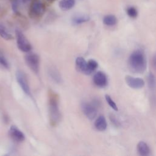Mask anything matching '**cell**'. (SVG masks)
I'll list each match as a JSON object with an SVG mask.
<instances>
[{
  "mask_svg": "<svg viewBox=\"0 0 156 156\" xmlns=\"http://www.w3.org/2000/svg\"><path fill=\"white\" fill-rule=\"evenodd\" d=\"M129 65L133 72L143 73L146 68V60L144 52L140 49L134 51L129 58Z\"/></svg>",
  "mask_w": 156,
  "mask_h": 156,
  "instance_id": "obj_1",
  "label": "cell"
},
{
  "mask_svg": "<svg viewBox=\"0 0 156 156\" xmlns=\"http://www.w3.org/2000/svg\"><path fill=\"white\" fill-rule=\"evenodd\" d=\"M49 116L52 125H57L61 119V113L59 109L58 102L55 96L51 95L48 103Z\"/></svg>",
  "mask_w": 156,
  "mask_h": 156,
  "instance_id": "obj_2",
  "label": "cell"
},
{
  "mask_svg": "<svg viewBox=\"0 0 156 156\" xmlns=\"http://www.w3.org/2000/svg\"><path fill=\"white\" fill-rule=\"evenodd\" d=\"M15 35L18 49L21 51L26 53L30 51L32 49V46L23 33L20 29H16L15 30Z\"/></svg>",
  "mask_w": 156,
  "mask_h": 156,
  "instance_id": "obj_3",
  "label": "cell"
},
{
  "mask_svg": "<svg viewBox=\"0 0 156 156\" xmlns=\"http://www.w3.org/2000/svg\"><path fill=\"white\" fill-rule=\"evenodd\" d=\"M24 60L28 67L35 74L39 73L40 57L35 53H27L24 56Z\"/></svg>",
  "mask_w": 156,
  "mask_h": 156,
  "instance_id": "obj_4",
  "label": "cell"
},
{
  "mask_svg": "<svg viewBox=\"0 0 156 156\" xmlns=\"http://www.w3.org/2000/svg\"><path fill=\"white\" fill-rule=\"evenodd\" d=\"M45 5L40 0H35L32 2L29 9V15L31 18L42 16L45 12Z\"/></svg>",
  "mask_w": 156,
  "mask_h": 156,
  "instance_id": "obj_5",
  "label": "cell"
},
{
  "mask_svg": "<svg viewBox=\"0 0 156 156\" xmlns=\"http://www.w3.org/2000/svg\"><path fill=\"white\" fill-rule=\"evenodd\" d=\"M15 76L18 85L24 91V93L27 96H30V90L25 74L21 70L18 69L16 71Z\"/></svg>",
  "mask_w": 156,
  "mask_h": 156,
  "instance_id": "obj_6",
  "label": "cell"
},
{
  "mask_svg": "<svg viewBox=\"0 0 156 156\" xmlns=\"http://www.w3.org/2000/svg\"><path fill=\"white\" fill-rule=\"evenodd\" d=\"M97 104L94 102L90 103L84 102L82 104V110L84 115L89 119H93L97 115Z\"/></svg>",
  "mask_w": 156,
  "mask_h": 156,
  "instance_id": "obj_7",
  "label": "cell"
},
{
  "mask_svg": "<svg viewBox=\"0 0 156 156\" xmlns=\"http://www.w3.org/2000/svg\"><path fill=\"white\" fill-rule=\"evenodd\" d=\"M93 80L94 83L98 87H105L108 83L107 77L102 71H98L93 76Z\"/></svg>",
  "mask_w": 156,
  "mask_h": 156,
  "instance_id": "obj_8",
  "label": "cell"
},
{
  "mask_svg": "<svg viewBox=\"0 0 156 156\" xmlns=\"http://www.w3.org/2000/svg\"><path fill=\"white\" fill-rule=\"evenodd\" d=\"M126 82L127 84L132 88L139 89L144 87V81L139 77H133L130 76H126Z\"/></svg>",
  "mask_w": 156,
  "mask_h": 156,
  "instance_id": "obj_9",
  "label": "cell"
},
{
  "mask_svg": "<svg viewBox=\"0 0 156 156\" xmlns=\"http://www.w3.org/2000/svg\"><path fill=\"white\" fill-rule=\"evenodd\" d=\"M9 135L13 140L18 142L23 141L25 140V135L16 126H11L9 129Z\"/></svg>",
  "mask_w": 156,
  "mask_h": 156,
  "instance_id": "obj_10",
  "label": "cell"
},
{
  "mask_svg": "<svg viewBox=\"0 0 156 156\" xmlns=\"http://www.w3.org/2000/svg\"><path fill=\"white\" fill-rule=\"evenodd\" d=\"M76 66L77 69L85 74H89L88 69V64L87 62L82 57H77L76 59Z\"/></svg>",
  "mask_w": 156,
  "mask_h": 156,
  "instance_id": "obj_11",
  "label": "cell"
},
{
  "mask_svg": "<svg viewBox=\"0 0 156 156\" xmlns=\"http://www.w3.org/2000/svg\"><path fill=\"white\" fill-rule=\"evenodd\" d=\"M94 126L96 129L99 131H104L106 129L107 124L105 117L102 115L99 116L96 119L94 122Z\"/></svg>",
  "mask_w": 156,
  "mask_h": 156,
  "instance_id": "obj_12",
  "label": "cell"
},
{
  "mask_svg": "<svg viewBox=\"0 0 156 156\" xmlns=\"http://www.w3.org/2000/svg\"><path fill=\"white\" fill-rule=\"evenodd\" d=\"M137 151L141 156H147L150 154V149L148 145L144 141H140L137 145Z\"/></svg>",
  "mask_w": 156,
  "mask_h": 156,
  "instance_id": "obj_13",
  "label": "cell"
},
{
  "mask_svg": "<svg viewBox=\"0 0 156 156\" xmlns=\"http://www.w3.org/2000/svg\"><path fill=\"white\" fill-rule=\"evenodd\" d=\"M75 0H60L58 3L59 7L64 11L71 9L75 5Z\"/></svg>",
  "mask_w": 156,
  "mask_h": 156,
  "instance_id": "obj_14",
  "label": "cell"
},
{
  "mask_svg": "<svg viewBox=\"0 0 156 156\" xmlns=\"http://www.w3.org/2000/svg\"><path fill=\"white\" fill-rule=\"evenodd\" d=\"M48 74H49L50 77L55 82L58 83H60L62 82V77H61L59 72L55 68L51 67L50 68H49Z\"/></svg>",
  "mask_w": 156,
  "mask_h": 156,
  "instance_id": "obj_15",
  "label": "cell"
},
{
  "mask_svg": "<svg viewBox=\"0 0 156 156\" xmlns=\"http://www.w3.org/2000/svg\"><path fill=\"white\" fill-rule=\"evenodd\" d=\"M0 37L5 40H10L13 38L7 27L2 23H0Z\"/></svg>",
  "mask_w": 156,
  "mask_h": 156,
  "instance_id": "obj_16",
  "label": "cell"
},
{
  "mask_svg": "<svg viewBox=\"0 0 156 156\" xmlns=\"http://www.w3.org/2000/svg\"><path fill=\"white\" fill-rule=\"evenodd\" d=\"M90 19V18L88 15H78L73 18L72 23L74 25H79L88 21Z\"/></svg>",
  "mask_w": 156,
  "mask_h": 156,
  "instance_id": "obj_17",
  "label": "cell"
},
{
  "mask_svg": "<svg viewBox=\"0 0 156 156\" xmlns=\"http://www.w3.org/2000/svg\"><path fill=\"white\" fill-rule=\"evenodd\" d=\"M103 23L108 26H113L117 23V18L113 15H105L103 18Z\"/></svg>",
  "mask_w": 156,
  "mask_h": 156,
  "instance_id": "obj_18",
  "label": "cell"
},
{
  "mask_svg": "<svg viewBox=\"0 0 156 156\" xmlns=\"http://www.w3.org/2000/svg\"><path fill=\"white\" fill-rule=\"evenodd\" d=\"M87 64H88V69L89 74H90L93 72H94L98 66V62L93 59L89 60L87 62Z\"/></svg>",
  "mask_w": 156,
  "mask_h": 156,
  "instance_id": "obj_19",
  "label": "cell"
},
{
  "mask_svg": "<svg viewBox=\"0 0 156 156\" xmlns=\"http://www.w3.org/2000/svg\"><path fill=\"white\" fill-rule=\"evenodd\" d=\"M0 65L5 69H9L10 64L3 52L0 49Z\"/></svg>",
  "mask_w": 156,
  "mask_h": 156,
  "instance_id": "obj_20",
  "label": "cell"
},
{
  "mask_svg": "<svg viewBox=\"0 0 156 156\" xmlns=\"http://www.w3.org/2000/svg\"><path fill=\"white\" fill-rule=\"evenodd\" d=\"M22 1L23 0H12V9L13 12L16 15L20 14L19 7Z\"/></svg>",
  "mask_w": 156,
  "mask_h": 156,
  "instance_id": "obj_21",
  "label": "cell"
},
{
  "mask_svg": "<svg viewBox=\"0 0 156 156\" xmlns=\"http://www.w3.org/2000/svg\"><path fill=\"white\" fill-rule=\"evenodd\" d=\"M147 82H148L149 87L151 88H155V87L156 85V78H155V76L151 73H150L148 75Z\"/></svg>",
  "mask_w": 156,
  "mask_h": 156,
  "instance_id": "obj_22",
  "label": "cell"
},
{
  "mask_svg": "<svg viewBox=\"0 0 156 156\" xmlns=\"http://www.w3.org/2000/svg\"><path fill=\"white\" fill-rule=\"evenodd\" d=\"M127 13L132 18H135L138 16V11L134 7H129L127 9Z\"/></svg>",
  "mask_w": 156,
  "mask_h": 156,
  "instance_id": "obj_23",
  "label": "cell"
},
{
  "mask_svg": "<svg viewBox=\"0 0 156 156\" xmlns=\"http://www.w3.org/2000/svg\"><path fill=\"white\" fill-rule=\"evenodd\" d=\"M105 100H106L107 102L108 103V104L114 110L118 111V107H117L116 103L114 102V101L111 98V97H110L109 95L106 94L105 96Z\"/></svg>",
  "mask_w": 156,
  "mask_h": 156,
  "instance_id": "obj_24",
  "label": "cell"
},
{
  "mask_svg": "<svg viewBox=\"0 0 156 156\" xmlns=\"http://www.w3.org/2000/svg\"><path fill=\"white\" fill-rule=\"evenodd\" d=\"M152 63H153V66H154V67L156 69V54L154 55V58H153Z\"/></svg>",
  "mask_w": 156,
  "mask_h": 156,
  "instance_id": "obj_25",
  "label": "cell"
},
{
  "mask_svg": "<svg viewBox=\"0 0 156 156\" xmlns=\"http://www.w3.org/2000/svg\"><path fill=\"white\" fill-rule=\"evenodd\" d=\"M45 1H47V2H53L55 0H45Z\"/></svg>",
  "mask_w": 156,
  "mask_h": 156,
  "instance_id": "obj_26",
  "label": "cell"
},
{
  "mask_svg": "<svg viewBox=\"0 0 156 156\" xmlns=\"http://www.w3.org/2000/svg\"><path fill=\"white\" fill-rule=\"evenodd\" d=\"M23 1H30V0H23Z\"/></svg>",
  "mask_w": 156,
  "mask_h": 156,
  "instance_id": "obj_27",
  "label": "cell"
}]
</instances>
